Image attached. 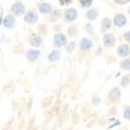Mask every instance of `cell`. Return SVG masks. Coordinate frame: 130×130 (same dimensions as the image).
<instances>
[{"instance_id": "2e32d148", "label": "cell", "mask_w": 130, "mask_h": 130, "mask_svg": "<svg viewBox=\"0 0 130 130\" xmlns=\"http://www.w3.org/2000/svg\"><path fill=\"white\" fill-rule=\"evenodd\" d=\"M109 97L114 101L120 100V97H121V90H120V88L116 87V88H114V89H111L110 93H109Z\"/></svg>"}, {"instance_id": "4fadbf2b", "label": "cell", "mask_w": 130, "mask_h": 130, "mask_svg": "<svg viewBox=\"0 0 130 130\" xmlns=\"http://www.w3.org/2000/svg\"><path fill=\"white\" fill-rule=\"evenodd\" d=\"M29 43L32 47H40L41 43H42V38L40 35H32L29 38Z\"/></svg>"}, {"instance_id": "d6986e66", "label": "cell", "mask_w": 130, "mask_h": 130, "mask_svg": "<svg viewBox=\"0 0 130 130\" xmlns=\"http://www.w3.org/2000/svg\"><path fill=\"white\" fill-rule=\"evenodd\" d=\"M93 1H94V0H79V4L83 8H89V7L93 5Z\"/></svg>"}, {"instance_id": "52a82bcc", "label": "cell", "mask_w": 130, "mask_h": 130, "mask_svg": "<svg viewBox=\"0 0 130 130\" xmlns=\"http://www.w3.org/2000/svg\"><path fill=\"white\" fill-rule=\"evenodd\" d=\"M115 43H116V38L114 34L104 33V35H103V45H104V47L111 48V47L115 46Z\"/></svg>"}, {"instance_id": "603a6c76", "label": "cell", "mask_w": 130, "mask_h": 130, "mask_svg": "<svg viewBox=\"0 0 130 130\" xmlns=\"http://www.w3.org/2000/svg\"><path fill=\"white\" fill-rule=\"evenodd\" d=\"M74 48H75V42L73 41V42H69L68 45H67V47H66V51L68 52V53H70V52H73L74 51Z\"/></svg>"}, {"instance_id": "83f0119b", "label": "cell", "mask_w": 130, "mask_h": 130, "mask_svg": "<svg viewBox=\"0 0 130 130\" xmlns=\"http://www.w3.org/2000/svg\"><path fill=\"white\" fill-rule=\"evenodd\" d=\"M100 102H101V100L99 97H94V99H93V103H94V104H99Z\"/></svg>"}, {"instance_id": "ffe728a7", "label": "cell", "mask_w": 130, "mask_h": 130, "mask_svg": "<svg viewBox=\"0 0 130 130\" xmlns=\"http://www.w3.org/2000/svg\"><path fill=\"white\" fill-rule=\"evenodd\" d=\"M130 85V75H124L121 79V86L123 88H127Z\"/></svg>"}, {"instance_id": "8992f818", "label": "cell", "mask_w": 130, "mask_h": 130, "mask_svg": "<svg viewBox=\"0 0 130 130\" xmlns=\"http://www.w3.org/2000/svg\"><path fill=\"white\" fill-rule=\"evenodd\" d=\"M67 43V36L62 33H56L54 35V39H53V45L56 47V48H61L63 47Z\"/></svg>"}, {"instance_id": "f1b7e54d", "label": "cell", "mask_w": 130, "mask_h": 130, "mask_svg": "<svg viewBox=\"0 0 130 130\" xmlns=\"http://www.w3.org/2000/svg\"><path fill=\"white\" fill-rule=\"evenodd\" d=\"M60 28H61V26H60V25H58V26H55L54 29H55V30H60Z\"/></svg>"}, {"instance_id": "7c38bea8", "label": "cell", "mask_w": 130, "mask_h": 130, "mask_svg": "<svg viewBox=\"0 0 130 130\" xmlns=\"http://www.w3.org/2000/svg\"><path fill=\"white\" fill-rule=\"evenodd\" d=\"M111 25L112 24V20L110 18H103L102 21H101V32L102 33H106L107 30H109L111 28Z\"/></svg>"}, {"instance_id": "30bf717a", "label": "cell", "mask_w": 130, "mask_h": 130, "mask_svg": "<svg viewBox=\"0 0 130 130\" xmlns=\"http://www.w3.org/2000/svg\"><path fill=\"white\" fill-rule=\"evenodd\" d=\"M15 17L13 14H8V15H6L5 18L3 19V25L5 26L6 28H13L15 26Z\"/></svg>"}, {"instance_id": "9c48e42d", "label": "cell", "mask_w": 130, "mask_h": 130, "mask_svg": "<svg viewBox=\"0 0 130 130\" xmlns=\"http://www.w3.org/2000/svg\"><path fill=\"white\" fill-rule=\"evenodd\" d=\"M38 9H39V13H41V14H51L54 9H53V7H52L51 4L48 3H40L39 5H38Z\"/></svg>"}, {"instance_id": "d4e9b609", "label": "cell", "mask_w": 130, "mask_h": 130, "mask_svg": "<svg viewBox=\"0 0 130 130\" xmlns=\"http://www.w3.org/2000/svg\"><path fill=\"white\" fill-rule=\"evenodd\" d=\"M114 3L117 5H127L130 3V0H114Z\"/></svg>"}, {"instance_id": "cb8c5ba5", "label": "cell", "mask_w": 130, "mask_h": 130, "mask_svg": "<svg viewBox=\"0 0 130 130\" xmlns=\"http://www.w3.org/2000/svg\"><path fill=\"white\" fill-rule=\"evenodd\" d=\"M123 39L127 41V43H129V45H130V30L124 32V33H123Z\"/></svg>"}, {"instance_id": "6da1fadb", "label": "cell", "mask_w": 130, "mask_h": 130, "mask_svg": "<svg viewBox=\"0 0 130 130\" xmlns=\"http://www.w3.org/2000/svg\"><path fill=\"white\" fill-rule=\"evenodd\" d=\"M39 20V14L34 9H28L24 17V21L28 25H35Z\"/></svg>"}, {"instance_id": "ac0fdd59", "label": "cell", "mask_w": 130, "mask_h": 130, "mask_svg": "<svg viewBox=\"0 0 130 130\" xmlns=\"http://www.w3.org/2000/svg\"><path fill=\"white\" fill-rule=\"evenodd\" d=\"M120 67H121V69L130 72V58L123 59V60L121 61V63H120Z\"/></svg>"}, {"instance_id": "8fae6325", "label": "cell", "mask_w": 130, "mask_h": 130, "mask_svg": "<svg viewBox=\"0 0 130 130\" xmlns=\"http://www.w3.org/2000/svg\"><path fill=\"white\" fill-rule=\"evenodd\" d=\"M40 56V51L36 48H30L26 53V58L28 61H35Z\"/></svg>"}, {"instance_id": "ba28073f", "label": "cell", "mask_w": 130, "mask_h": 130, "mask_svg": "<svg viewBox=\"0 0 130 130\" xmlns=\"http://www.w3.org/2000/svg\"><path fill=\"white\" fill-rule=\"evenodd\" d=\"M93 47H94V43H93V41L90 39L82 38L80 40V48H81V51L88 52V51H90V49H93Z\"/></svg>"}, {"instance_id": "3957f363", "label": "cell", "mask_w": 130, "mask_h": 130, "mask_svg": "<svg viewBox=\"0 0 130 130\" xmlns=\"http://www.w3.org/2000/svg\"><path fill=\"white\" fill-rule=\"evenodd\" d=\"M116 53H117L118 58L121 59H127L130 55V45L129 43H122L117 47L116 49Z\"/></svg>"}, {"instance_id": "44dd1931", "label": "cell", "mask_w": 130, "mask_h": 130, "mask_svg": "<svg viewBox=\"0 0 130 130\" xmlns=\"http://www.w3.org/2000/svg\"><path fill=\"white\" fill-rule=\"evenodd\" d=\"M68 34H69L70 36H75L76 34H77V26H75V25L69 26V27H68Z\"/></svg>"}, {"instance_id": "4316f807", "label": "cell", "mask_w": 130, "mask_h": 130, "mask_svg": "<svg viewBox=\"0 0 130 130\" xmlns=\"http://www.w3.org/2000/svg\"><path fill=\"white\" fill-rule=\"evenodd\" d=\"M93 28H94V27H93L90 24L86 25V30H87L88 33H91V34H93V32H94V29H93Z\"/></svg>"}, {"instance_id": "5b68a950", "label": "cell", "mask_w": 130, "mask_h": 130, "mask_svg": "<svg viewBox=\"0 0 130 130\" xmlns=\"http://www.w3.org/2000/svg\"><path fill=\"white\" fill-rule=\"evenodd\" d=\"M77 15H79V13L75 8H67L63 12V19L67 22H73L77 19Z\"/></svg>"}, {"instance_id": "f546056e", "label": "cell", "mask_w": 130, "mask_h": 130, "mask_svg": "<svg viewBox=\"0 0 130 130\" xmlns=\"http://www.w3.org/2000/svg\"><path fill=\"white\" fill-rule=\"evenodd\" d=\"M129 9H130V8H129Z\"/></svg>"}, {"instance_id": "7402d4cb", "label": "cell", "mask_w": 130, "mask_h": 130, "mask_svg": "<svg viewBox=\"0 0 130 130\" xmlns=\"http://www.w3.org/2000/svg\"><path fill=\"white\" fill-rule=\"evenodd\" d=\"M123 117L128 121H130V106H127L123 110Z\"/></svg>"}, {"instance_id": "277c9868", "label": "cell", "mask_w": 130, "mask_h": 130, "mask_svg": "<svg viewBox=\"0 0 130 130\" xmlns=\"http://www.w3.org/2000/svg\"><path fill=\"white\" fill-rule=\"evenodd\" d=\"M25 9L26 8H25L24 4H22L21 1H15L12 6H11V12H12V14L14 15V17H20V15H22L25 13Z\"/></svg>"}, {"instance_id": "5bb4252c", "label": "cell", "mask_w": 130, "mask_h": 130, "mask_svg": "<svg viewBox=\"0 0 130 130\" xmlns=\"http://www.w3.org/2000/svg\"><path fill=\"white\" fill-rule=\"evenodd\" d=\"M97 17H99V11H97V8H90L87 13H86V18H87L89 21L96 20Z\"/></svg>"}, {"instance_id": "e0dca14e", "label": "cell", "mask_w": 130, "mask_h": 130, "mask_svg": "<svg viewBox=\"0 0 130 130\" xmlns=\"http://www.w3.org/2000/svg\"><path fill=\"white\" fill-rule=\"evenodd\" d=\"M59 19H61V12L59 9H54V11L51 13V15H49L48 20L52 22H55V21H58Z\"/></svg>"}, {"instance_id": "484cf974", "label": "cell", "mask_w": 130, "mask_h": 130, "mask_svg": "<svg viewBox=\"0 0 130 130\" xmlns=\"http://www.w3.org/2000/svg\"><path fill=\"white\" fill-rule=\"evenodd\" d=\"M73 0H59V4H60L61 6H67V5H69L72 4Z\"/></svg>"}, {"instance_id": "7a4b0ae2", "label": "cell", "mask_w": 130, "mask_h": 130, "mask_svg": "<svg viewBox=\"0 0 130 130\" xmlns=\"http://www.w3.org/2000/svg\"><path fill=\"white\" fill-rule=\"evenodd\" d=\"M128 22V19L127 17L124 14H122V13H117V14L114 15V19H112V24H114V26L115 27H124L125 25H127Z\"/></svg>"}, {"instance_id": "9a60e30c", "label": "cell", "mask_w": 130, "mask_h": 130, "mask_svg": "<svg viewBox=\"0 0 130 130\" xmlns=\"http://www.w3.org/2000/svg\"><path fill=\"white\" fill-rule=\"evenodd\" d=\"M60 56H61L60 51L54 49V51H52L48 54V60L51 61V62H56L58 60H60Z\"/></svg>"}]
</instances>
